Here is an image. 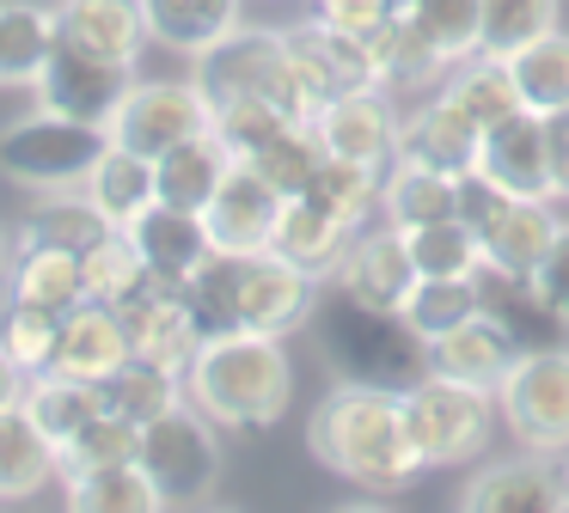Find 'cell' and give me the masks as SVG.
<instances>
[{
  "mask_svg": "<svg viewBox=\"0 0 569 513\" xmlns=\"http://www.w3.org/2000/svg\"><path fill=\"white\" fill-rule=\"evenodd\" d=\"M307 440H312V459L331 464L337 476H349L368 495H398L422 471L405 428V403H398V391H380V385H349L343 379L312 410Z\"/></svg>",
  "mask_w": 569,
  "mask_h": 513,
  "instance_id": "obj_1",
  "label": "cell"
},
{
  "mask_svg": "<svg viewBox=\"0 0 569 513\" xmlns=\"http://www.w3.org/2000/svg\"><path fill=\"white\" fill-rule=\"evenodd\" d=\"M288 391H295V373H288L282 336H263V330L202 336L184 366V398L214 428H233V434L270 428L288 410Z\"/></svg>",
  "mask_w": 569,
  "mask_h": 513,
  "instance_id": "obj_2",
  "label": "cell"
},
{
  "mask_svg": "<svg viewBox=\"0 0 569 513\" xmlns=\"http://www.w3.org/2000/svg\"><path fill=\"white\" fill-rule=\"evenodd\" d=\"M319 349L349 385H380V391H410L429 379V336L410 324L398 305H373L356 293L331 288L319 305Z\"/></svg>",
  "mask_w": 569,
  "mask_h": 513,
  "instance_id": "obj_3",
  "label": "cell"
},
{
  "mask_svg": "<svg viewBox=\"0 0 569 513\" xmlns=\"http://www.w3.org/2000/svg\"><path fill=\"white\" fill-rule=\"evenodd\" d=\"M197 86L209 98V110L221 104H270L282 117H312L307 92L295 80V61H288L282 31H227L214 49L197 56Z\"/></svg>",
  "mask_w": 569,
  "mask_h": 513,
  "instance_id": "obj_4",
  "label": "cell"
},
{
  "mask_svg": "<svg viewBox=\"0 0 569 513\" xmlns=\"http://www.w3.org/2000/svg\"><path fill=\"white\" fill-rule=\"evenodd\" d=\"M104 147H111V129L74 122V117H62V110L38 104L31 117H19V122L0 129V171H7L13 183H26V190H43V195L80 190Z\"/></svg>",
  "mask_w": 569,
  "mask_h": 513,
  "instance_id": "obj_5",
  "label": "cell"
},
{
  "mask_svg": "<svg viewBox=\"0 0 569 513\" xmlns=\"http://www.w3.org/2000/svg\"><path fill=\"white\" fill-rule=\"evenodd\" d=\"M141 471L153 476L160 501H209L214 483H221V440H214V422L197 410V403H172L166 415L141 422V446H136Z\"/></svg>",
  "mask_w": 569,
  "mask_h": 513,
  "instance_id": "obj_6",
  "label": "cell"
},
{
  "mask_svg": "<svg viewBox=\"0 0 569 513\" xmlns=\"http://www.w3.org/2000/svg\"><path fill=\"white\" fill-rule=\"evenodd\" d=\"M398 403H405V428H410V446H417L422 464L478 459L483 440H490V391H478V385L429 373L410 391H398Z\"/></svg>",
  "mask_w": 569,
  "mask_h": 513,
  "instance_id": "obj_7",
  "label": "cell"
},
{
  "mask_svg": "<svg viewBox=\"0 0 569 513\" xmlns=\"http://www.w3.org/2000/svg\"><path fill=\"white\" fill-rule=\"evenodd\" d=\"M496 403H502V422L515 428L520 446L563 452L569 446V342L527 349L496 385Z\"/></svg>",
  "mask_w": 569,
  "mask_h": 513,
  "instance_id": "obj_8",
  "label": "cell"
},
{
  "mask_svg": "<svg viewBox=\"0 0 569 513\" xmlns=\"http://www.w3.org/2000/svg\"><path fill=\"white\" fill-rule=\"evenodd\" d=\"M129 86H136V61L92 56V49L56 37V49H50V61H43V73H38L31 92H38L43 110H62V117H74V122L111 129V117L129 98Z\"/></svg>",
  "mask_w": 569,
  "mask_h": 513,
  "instance_id": "obj_9",
  "label": "cell"
},
{
  "mask_svg": "<svg viewBox=\"0 0 569 513\" xmlns=\"http://www.w3.org/2000/svg\"><path fill=\"white\" fill-rule=\"evenodd\" d=\"M209 122H214V110L197 80H148V86H129V98L117 104L111 141L129 147V153L160 159L166 147H178L184 134H202Z\"/></svg>",
  "mask_w": 569,
  "mask_h": 513,
  "instance_id": "obj_10",
  "label": "cell"
},
{
  "mask_svg": "<svg viewBox=\"0 0 569 513\" xmlns=\"http://www.w3.org/2000/svg\"><path fill=\"white\" fill-rule=\"evenodd\" d=\"M478 171L502 195H527V202H557V165H551V129L539 110L520 104L515 117L490 122L478 134Z\"/></svg>",
  "mask_w": 569,
  "mask_h": 513,
  "instance_id": "obj_11",
  "label": "cell"
},
{
  "mask_svg": "<svg viewBox=\"0 0 569 513\" xmlns=\"http://www.w3.org/2000/svg\"><path fill=\"white\" fill-rule=\"evenodd\" d=\"M282 43H288L295 80H300V92H307L312 110L331 104V98H349V92H368V86H380V73H373V49L361 43V37L331 31L325 19L282 31Z\"/></svg>",
  "mask_w": 569,
  "mask_h": 513,
  "instance_id": "obj_12",
  "label": "cell"
},
{
  "mask_svg": "<svg viewBox=\"0 0 569 513\" xmlns=\"http://www.w3.org/2000/svg\"><path fill=\"white\" fill-rule=\"evenodd\" d=\"M288 195L276 190L270 178H258V171L246 165V159H233V171L221 178V190H214V202L202 208V220H209V239L214 251H270L276 239V214H282Z\"/></svg>",
  "mask_w": 569,
  "mask_h": 513,
  "instance_id": "obj_13",
  "label": "cell"
},
{
  "mask_svg": "<svg viewBox=\"0 0 569 513\" xmlns=\"http://www.w3.org/2000/svg\"><path fill=\"white\" fill-rule=\"evenodd\" d=\"M520 354H527V349H520L515 330H508L496 312H471L466 324L441 330V336L429 342V366H435V373L459 379V385H478V391H490V398H496V385L508 379V366H515Z\"/></svg>",
  "mask_w": 569,
  "mask_h": 513,
  "instance_id": "obj_14",
  "label": "cell"
},
{
  "mask_svg": "<svg viewBox=\"0 0 569 513\" xmlns=\"http://www.w3.org/2000/svg\"><path fill=\"white\" fill-rule=\"evenodd\" d=\"M312 269H300L295 256L282 251H251L246 256V330H263V336H288L300 330L319 300H312Z\"/></svg>",
  "mask_w": 569,
  "mask_h": 513,
  "instance_id": "obj_15",
  "label": "cell"
},
{
  "mask_svg": "<svg viewBox=\"0 0 569 513\" xmlns=\"http://www.w3.org/2000/svg\"><path fill=\"white\" fill-rule=\"evenodd\" d=\"M123 232H129V244L141 251L148 275H153V281H166V288H178V281H184L190 269H197L202 256L214 251L209 220H202L197 208H172V202H148Z\"/></svg>",
  "mask_w": 569,
  "mask_h": 513,
  "instance_id": "obj_16",
  "label": "cell"
},
{
  "mask_svg": "<svg viewBox=\"0 0 569 513\" xmlns=\"http://www.w3.org/2000/svg\"><path fill=\"white\" fill-rule=\"evenodd\" d=\"M117 318H123L129 354L160 361V366H172V373H184L197 342H202L197 324H190V312H184V300H178V288H166V281H148L141 293H129V300L117 305Z\"/></svg>",
  "mask_w": 569,
  "mask_h": 513,
  "instance_id": "obj_17",
  "label": "cell"
},
{
  "mask_svg": "<svg viewBox=\"0 0 569 513\" xmlns=\"http://www.w3.org/2000/svg\"><path fill=\"white\" fill-rule=\"evenodd\" d=\"M312 129H319L325 153L361 159V165H380V171H386V159H392V147H398V117H392V104H386L380 86L319 104L312 110Z\"/></svg>",
  "mask_w": 569,
  "mask_h": 513,
  "instance_id": "obj_18",
  "label": "cell"
},
{
  "mask_svg": "<svg viewBox=\"0 0 569 513\" xmlns=\"http://www.w3.org/2000/svg\"><path fill=\"white\" fill-rule=\"evenodd\" d=\"M331 288L356 293V300H373V305H405V293L417 288V263L405 251V232L398 227H361L349 239V251L337 256L331 269Z\"/></svg>",
  "mask_w": 569,
  "mask_h": 513,
  "instance_id": "obj_19",
  "label": "cell"
},
{
  "mask_svg": "<svg viewBox=\"0 0 569 513\" xmlns=\"http://www.w3.org/2000/svg\"><path fill=\"white\" fill-rule=\"evenodd\" d=\"M471 513H557L569 507V471L551 459H502L483 464L466 489Z\"/></svg>",
  "mask_w": 569,
  "mask_h": 513,
  "instance_id": "obj_20",
  "label": "cell"
},
{
  "mask_svg": "<svg viewBox=\"0 0 569 513\" xmlns=\"http://www.w3.org/2000/svg\"><path fill=\"white\" fill-rule=\"evenodd\" d=\"M356 232H361V220L337 214V208L312 202V195H288L282 214H276V239H270V251L295 256L300 269H312V275L325 281V275L337 269V256L349 251V239H356Z\"/></svg>",
  "mask_w": 569,
  "mask_h": 513,
  "instance_id": "obj_21",
  "label": "cell"
},
{
  "mask_svg": "<svg viewBox=\"0 0 569 513\" xmlns=\"http://www.w3.org/2000/svg\"><path fill=\"white\" fill-rule=\"evenodd\" d=\"M233 171V147L214 134V122L202 134H184L178 147H166L160 159H153V190H160V202L172 208H209L214 190H221V178Z\"/></svg>",
  "mask_w": 569,
  "mask_h": 513,
  "instance_id": "obj_22",
  "label": "cell"
},
{
  "mask_svg": "<svg viewBox=\"0 0 569 513\" xmlns=\"http://www.w3.org/2000/svg\"><path fill=\"white\" fill-rule=\"evenodd\" d=\"M557 227H563V220L551 214V202L502 195V208H496V214L478 227L483 263H490V269H508V275H532V269H539V256L551 251Z\"/></svg>",
  "mask_w": 569,
  "mask_h": 513,
  "instance_id": "obj_23",
  "label": "cell"
},
{
  "mask_svg": "<svg viewBox=\"0 0 569 513\" xmlns=\"http://www.w3.org/2000/svg\"><path fill=\"white\" fill-rule=\"evenodd\" d=\"M178 300H184L197 336L246 330V251H209L178 281Z\"/></svg>",
  "mask_w": 569,
  "mask_h": 513,
  "instance_id": "obj_24",
  "label": "cell"
},
{
  "mask_svg": "<svg viewBox=\"0 0 569 513\" xmlns=\"http://www.w3.org/2000/svg\"><path fill=\"white\" fill-rule=\"evenodd\" d=\"M392 159H417V165H435V171L466 178V171L478 165V129H471V122L459 117L441 92H435L422 110H410V117L398 122Z\"/></svg>",
  "mask_w": 569,
  "mask_h": 513,
  "instance_id": "obj_25",
  "label": "cell"
},
{
  "mask_svg": "<svg viewBox=\"0 0 569 513\" xmlns=\"http://www.w3.org/2000/svg\"><path fill=\"white\" fill-rule=\"evenodd\" d=\"M129 361V336H123V318H117V305H74V312L62 318V336H56V373H74V379H111L117 366Z\"/></svg>",
  "mask_w": 569,
  "mask_h": 513,
  "instance_id": "obj_26",
  "label": "cell"
},
{
  "mask_svg": "<svg viewBox=\"0 0 569 513\" xmlns=\"http://www.w3.org/2000/svg\"><path fill=\"white\" fill-rule=\"evenodd\" d=\"M56 37L92 49V56L136 61L141 43H148V12H141V0H62Z\"/></svg>",
  "mask_w": 569,
  "mask_h": 513,
  "instance_id": "obj_27",
  "label": "cell"
},
{
  "mask_svg": "<svg viewBox=\"0 0 569 513\" xmlns=\"http://www.w3.org/2000/svg\"><path fill=\"white\" fill-rule=\"evenodd\" d=\"M7 293L19 305H43V312H74L87 305V281H80V251H62V244H38L19 239L13 269H7Z\"/></svg>",
  "mask_w": 569,
  "mask_h": 513,
  "instance_id": "obj_28",
  "label": "cell"
},
{
  "mask_svg": "<svg viewBox=\"0 0 569 513\" xmlns=\"http://www.w3.org/2000/svg\"><path fill=\"white\" fill-rule=\"evenodd\" d=\"M478 300L483 312H496L508 330H515L520 349H551V342H569V324L545 305V293L532 288V275H508V269H478Z\"/></svg>",
  "mask_w": 569,
  "mask_h": 513,
  "instance_id": "obj_29",
  "label": "cell"
},
{
  "mask_svg": "<svg viewBox=\"0 0 569 513\" xmlns=\"http://www.w3.org/2000/svg\"><path fill=\"white\" fill-rule=\"evenodd\" d=\"M56 471H62V452H56V440L38 428V415L26 410V398L7 403V410H0V501L31 495V489H43Z\"/></svg>",
  "mask_w": 569,
  "mask_h": 513,
  "instance_id": "obj_30",
  "label": "cell"
},
{
  "mask_svg": "<svg viewBox=\"0 0 569 513\" xmlns=\"http://www.w3.org/2000/svg\"><path fill=\"white\" fill-rule=\"evenodd\" d=\"M441 98L478 134L490 129V122H502V117H515V110H520V86H515V73H508V61L502 56H483V49L471 61L459 56V68L441 80Z\"/></svg>",
  "mask_w": 569,
  "mask_h": 513,
  "instance_id": "obj_31",
  "label": "cell"
},
{
  "mask_svg": "<svg viewBox=\"0 0 569 513\" xmlns=\"http://www.w3.org/2000/svg\"><path fill=\"white\" fill-rule=\"evenodd\" d=\"M380 208L398 232L447 220V214H459V178L453 171H435V165H417V159H398L380 178Z\"/></svg>",
  "mask_w": 569,
  "mask_h": 513,
  "instance_id": "obj_32",
  "label": "cell"
},
{
  "mask_svg": "<svg viewBox=\"0 0 569 513\" xmlns=\"http://www.w3.org/2000/svg\"><path fill=\"white\" fill-rule=\"evenodd\" d=\"M80 195H87V202L111 220V227H129V220H136L148 202H160V190H153V159L148 153H129V147L111 141L99 153V165L87 171Z\"/></svg>",
  "mask_w": 569,
  "mask_h": 513,
  "instance_id": "obj_33",
  "label": "cell"
},
{
  "mask_svg": "<svg viewBox=\"0 0 569 513\" xmlns=\"http://www.w3.org/2000/svg\"><path fill=\"white\" fill-rule=\"evenodd\" d=\"M26 410L38 415V428L56 440V452H62V440H74L80 428H87L99 410H111V403H104L99 379H74V373L43 366V373L26 379Z\"/></svg>",
  "mask_w": 569,
  "mask_h": 513,
  "instance_id": "obj_34",
  "label": "cell"
},
{
  "mask_svg": "<svg viewBox=\"0 0 569 513\" xmlns=\"http://www.w3.org/2000/svg\"><path fill=\"white\" fill-rule=\"evenodd\" d=\"M148 12V37L178 56H202L227 31H239V0H141Z\"/></svg>",
  "mask_w": 569,
  "mask_h": 513,
  "instance_id": "obj_35",
  "label": "cell"
},
{
  "mask_svg": "<svg viewBox=\"0 0 569 513\" xmlns=\"http://www.w3.org/2000/svg\"><path fill=\"white\" fill-rule=\"evenodd\" d=\"M56 49V7L0 0V86H38Z\"/></svg>",
  "mask_w": 569,
  "mask_h": 513,
  "instance_id": "obj_36",
  "label": "cell"
},
{
  "mask_svg": "<svg viewBox=\"0 0 569 513\" xmlns=\"http://www.w3.org/2000/svg\"><path fill=\"white\" fill-rule=\"evenodd\" d=\"M239 159H246L258 178H270L282 195H300L312 183V171H319V159H325V141H319V129H312V117H288Z\"/></svg>",
  "mask_w": 569,
  "mask_h": 513,
  "instance_id": "obj_37",
  "label": "cell"
},
{
  "mask_svg": "<svg viewBox=\"0 0 569 513\" xmlns=\"http://www.w3.org/2000/svg\"><path fill=\"white\" fill-rule=\"evenodd\" d=\"M368 49H373V73H380V86H392V92H417V86H429V80L447 73V56L417 31V24H410L405 7L380 24V37H373Z\"/></svg>",
  "mask_w": 569,
  "mask_h": 513,
  "instance_id": "obj_38",
  "label": "cell"
},
{
  "mask_svg": "<svg viewBox=\"0 0 569 513\" xmlns=\"http://www.w3.org/2000/svg\"><path fill=\"white\" fill-rule=\"evenodd\" d=\"M68 507L74 513H153L166 501L153 489V476L141 471V459H123V464H99V471L68 476Z\"/></svg>",
  "mask_w": 569,
  "mask_h": 513,
  "instance_id": "obj_39",
  "label": "cell"
},
{
  "mask_svg": "<svg viewBox=\"0 0 569 513\" xmlns=\"http://www.w3.org/2000/svg\"><path fill=\"white\" fill-rule=\"evenodd\" d=\"M508 73H515L527 110H539V117L569 110V31L551 24V31L532 37L527 49H515V56H508Z\"/></svg>",
  "mask_w": 569,
  "mask_h": 513,
  "instance_id": "obj_40",
  "label": "cell"
},
{
  "mask_svg": "<svg viewBox=\"0 0 569 513\" xmlns=\"http://www.w3.org/2000/svg\"><path fill=\"white\" fill-rule=\"evenodd\" d=\"M104 403L141 428V422H153V415H166L172 403H184V373H172V366H160V361H141V354H129V361L117 366L111 379H104Z\"/></svg>",
  "mask_w": 569,
  "mask_h": 513,
  "instance_id": "obj_41",
  "label": "cell"
},
{
  "mask_svg": "<svg viewBox=\"0 0 569 513\" xmlns=\"http://www.w3.org/2000/svg\"><path fill=\"white\" fill-rule=\"evenodd\" d=\"M405 251L417 263V275H478L483 269V244L478 227L459 214L429 220V227H405Z\"/></svg>",
  "mask_w": 569,
  "mask_h": 513,
  "instance_id": "obj_42",
  "label": "cell"
},
{
  "mask_svg": "<svg viewBox=\"0 0 569 513\" xmlns=\"http://www.w3.org/2000/svg\"><path fill=\"white\" fill-rule=\"evenodd\" d=\"M80 281H87V300L123 305L129 293H141L153 275H148V263H141V251L129 244V232L111 227L92 251H80Z\"/></svg>",
  "mask_w": 569,
  "mask_h": 513,
  "instance_id": "obj_43",
  "label": "cell"
},
{
  "mask_svg": "<svg viewBox=\"0 0 569 513\" xmlns=\"http://www.w3.org/2000/svg\"><path fill=\"white\" fill-rule=\"evenodd\" d=\"M398 312H405L410 324L435 342L441 330H453V324H466L471 312H483L478 275H417V288L405 293V305H398Z\"/></svg>",
  "mask_w": 569,
  "mask_h": 513,
  "instance_id": "obj_44",
  "label": "cell"
},
{
  "mask_svg": "<svg viewBox=\"0 0 569 513\" xmlns=\"http://www.w3.org/2000/svg\"><path fill=\"white\" fill-rule=\"evenodd\" d=\"M111 232V220L87 202L80 190H56L43 208H31L26 232L19 239H38V244H62V251H92V244Z\"/></svg>",
  "mask_w": 569,
  "mask_h": 513,
  "instance_id": "obj_45",
  "label": "cell"
},
{
  "mask_svg": "<svg viewBox=\"0 0 569 513\" xmlns=\"http://www.w3.org/2000/svg\"><path fill=\"white\" fill-rule=\"evenodd\" d=\"M557 24V0H483L478 12V49L483 56H515L532 37H545Z\"/></svg>",
  "mask_w": 569,
  "mask_h": 513,
  "instance_id": "obj_46",
  "label": "cell"
},
{
  "mask_svg": "<svg viewBox=\"0 0 569 513\" xmlns=\"http://www.w3.org/2000/svg\"><path fill=\"white\" fill-rule=\"evenodd\" d=\"M380 178H386L380 165H361V159L325 153L319 171H312V183L300 195H312V202L337 208V214H349V220H368V208L380 202Z\"/></svg>",
  "mask_w": 569,
  "mask_h": 513,
  "instance_id": "obj_47",
  "label": "cell"
},
{
  "mask_svg": "<svg viewBox=\"0 0 569 513\" xmlns=\"http://www.w3.org/2000/svg\"><path fill=\"white\" fill-rule=\"evenodd\" d=\"M136 446H141V428L117 410H99L74 440H62V476L99 471V464H123V459H136Z\"/></svg>",
  "mask_w": 569,
  "mask_h": 513,
  "instance_id": "obj_48",
  "label": "cell"
},
{
  "mask_svg": "<svg viewBox=\"0 0 569 513\" xmlns=\"http://www.w3.org/2000/svg\"><path fill=\"white\" fill-rule=\"evenodd\" d=\"M405 12L447 61L478 56V12H483V0H405Z\"/></svg>",
  "mask_w": 569,
  "mask_h": 513,
  "instance_id": "obj_49",
  "label": "cell"
},
{
  "mask_svg": "<svg viewBox=\"0 0 569 513\" xmlns=\"http://www.w3.org/2000/svg\"><path fill=\"white\" fill-rule=\"evenodd\" d=\"M56 336H62V312H43V305H7V324H0V342L13 349V361L26 373H43L56 361Z\"/></svg>",
  "mask_w": 569,
  "mask_h": 513,
  "instance_id": "obj_50",
  "label": "cell"
},
{
  "mask_svg": "<svg viewBox=\"0 0 569 513\" xmlns=\"http://www.w3.org/2000/svg\"><path fill=\"white\" fill-rule=\"evenodd\" d=\"M392 12H398V0H319V19L343 37H361V43H373Z\"/></svg>",
  "mask_w": 569,
  "mask_h": 513,
  "instance_id": "obj_51",
  "label": "cell"
},
{
  "mask_svg": "<svg viewBox=\"0 0 569 513\" xmlns=\"http://www.w3.org/2000/svg\"><path fill=\"white\" fill-rule=\"evenodd\" d=\"M532 288H539L545 305H551V312L569 324V227H557L551 251L539 256V269H532Z\"/></svg>",
  "mask_w": 569,
  "mask_h": 513,
  "instance_id": "obj_52",
  "label": "cell"
},
{
  "mask_svg": "<svg viewBox=\"0 0 569 513\" xmlns=\"http://www.w3.org/2000/svg\"><path fill=\"white\" fill-rule=\"evenodd\" d=\"M26 366H19L13 361V349H7V342H0V410H7V403H19V398H26Z\"/></svg>",
  "mask_w": 569,
  "mask_h": 513,
  "instance_id": "obj_53",
  "label": "cell"
},
{
  "mask_svg": "<svg viewBox=\"0 0 569 513\" xmlns=\"http://www.w3.org/2000/svg\"><path fill=\"white\" fill-rule=\"evenodd\" d=\"M7 269H13V251H7V232H0V281H7Z\"/></svg>",
  "mask_w": 569,
  "mask_h": 513,
  "instance_id": "obj_54",
  "label": "cell"
},
{
  "mask_svg": "<svg viewBox=\"0 0 569 513\" xmlns=\"http://www.w3.org/2000/svg\"><path fill=\"white\" fill-rule=\"evenodd\" d=\"M398 7H405V0H398Z\"/></svg>",
  "mask_w": 569,
  "mask_h": 513,
  "instance_id": "obj_55",
  "label": "cell"
}]
</instances>
